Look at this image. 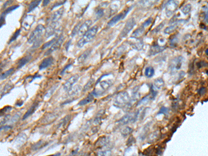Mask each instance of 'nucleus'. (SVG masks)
Returning a JSON list of instances; mask_svg holds the SVG:
<instances>
[{"label":"nucleus","instance_id":"nucleus-1","mask_svg":"<svg viewBox=\"0 0 208 156\" xmlns=\"http://www.w3.org/2000/svg\"><path fill=\"white\" fill-rule=\"evenodd\" d=\"M97 31H98V26H93V27L90 28V29L85 33L84 36L78 40V43H77V47L79 48H81L83 47L85 44L92 41V39H93L97 35Z\"/></svg>","mask_w":208,"mask_h":156},{"label":"nucleus","instance_id":"nucleus-2","mask_svg":"<svg viewBox=\"0 0 208 156\" xmlns=\"http://www.w3.org/2000/svg\"><path fill=\"white\" fill-rule=\"evenodd\" d=\"M45 30H46V28L43 24H38L30 35L28 39V43L35 44V43L41 40V38L45 32Z\"/></svg>","mask_w":208,"mask_h":156},{"label":"nucleus","instance_id":"nucleus-3","mask_svg":"<svg viewBox=\"0 0 208 156\" xmlns=\"http://www.w3.org/2000/svg\"><path fill=\"white\" fill-rule=\"evenodd\" d=\"M141 110H142V109H139V110H136V111L131 112V113L127 114L125 116L122 117L117 123L120 126H125L130 123H135V122L138 120L139 115H140Z\"/></svg>","mask_w":208,"mask_h":156},{"label":"nucleus","instance_id":"nucleus-4","mask_svg":"<svg viewBox=\"0 0 208 156\" xmlns=\"http://www.w3.org/2000/svg\"><path fill=\"white\" fill-rule=\"evenodd\" d=\"M130 98L128 93L126 91L120 92L115 99V105L117 107H124L130 101Z\"/></svg>","mask_w":208,"mask_h":156},{"label":"nucleus","instance_id":"nucleus-5","mask_svg":"<svg viewBox=\"0 0 208 156\" xmlns=\"http://www.w3.org/2000/svg\"><path fill=\"white\" fill-rule=\"evenodd\" d=\"M184 58L182 56H179L177 57H175L174 59L172 60L169 64V70L172 73H174L178 70H179L182 67V64L184 62Z\"/></svg>","mask_w":208,"mask_h":156},{"label":"nucleus","instance_id":"nucleus-6","mask_svg":"<svg viewBox=\"0 0 208 156\" xmlns=\"http://www.w3.org/2000/svg\"><path fill=\"white\" fill-rule=\"evenodd\" d=\"M132 6L127 8L126 9L124 10L123 12L119 13V14L117 15V16H114L113 18H112V19L108 22V26H114L115 24H116L117 23H118L119 22L121 21V20H124V18L126 17L127 15L128 14L129 12H130V10L132 9Z\"/></svg>","mask_w":208,"mask_h":156},{"label":"nucleus","instance_id":"nucleus-7","mask_svg":"<svg viewBox=\"0 0 208 156\" xmlns=\"http://www.w3.org/2000/svg\"><path fill=\"white\" fill-rule=\"evenodd\" d=\"M135 24H136V23H135V19H134L133 18H130V19L126 22L125 26H124V28L122 29V32L120 33V38H124L128 36V34L132 31V28L135 27Z\"/></svg>","mask_w":208,"mask_h":156},{"label":"nucleus","instance_id":"nucleus-8","mask_svg":"<svg viewBox=\"0 0 208 156\" xmlns=\"http://www.w3.org/2000/svg\"><path fill=\"white\" fill-rule=\"evenodd\" d=\"M178 4V1H169L166 5V16L168 18H171L177 10Z\"/></svg>","mask_w":208,"mask_h":156},{"label":"nucleus","instance_id":"nucleus-9","mask_svg":"<svg viewBox=\"0 0 208 156\" xmlns=\"http://www.w3.org/2000/svg\"><path fill=\"white\" fill-rule=\"evenodd\" d=\"M64 40L65 38L63 35H60V36L58 38L56 41L53 43V45H52L51 47H50V48L49 49L48 51L45 53V56H47V55H50L51 53H53V51H57V50L61 47V45H63V42H64Z\"/></svg>","mask_w":208,"mask_h":156},{"label":"nucleus","instance_id":"nucleus-10","mask_svg":"<svg viewBox=\"0 0 208 156\" xmlns=\"http://www.w3.org/2000/svg\"><path fill=\"white\" fill-rule=\"evenodd\" d=\"M79 79V75L75 74L70 77L69 79L63 84V90L65 92H68L71 89L73 88V85L76 83L78 80Z\"/></svg>","mask_w":208,"mask_h":156},{"label":"nucleus","instance_id":"nucleus-11","mask_svg":"<svg viewBox=\"0 0 208 156\" xmlns=\"http://www.w3.org/2000/svg\"><path fill=\"white\" fill-rule=\"evenodd\" d=\"M92 24V21L91 20H85L83 24L80 25V27L79 28V31H78V36H84L85 33L91 28V26Z\"/></svg>","mask_w":208,"mask_h":156},{"label":"nucleus","instance_id":"nucleus-12","mask_svg":"<svg viewBox=\"0 0 208 156\" xmlns=\"http://www.w3.org/2000/svg\"><path fill=\"white\" fill-rule=\"evenodd\" d=\"M184 20H176V21L173 22L172 24H171L170 26H169L168 27H167L164 29V33L165 34H171L174 32V31L178 27V26L180 25L181 23L184 22Z\"/></svg>","mask_w":208,"mask_h":156},{"label":"nucleus","instance_id":"nucleus-13","mask_svg":"<svg viewBox=\"0 0 208 156\" xmlns=\"http://www.w3.org/2000/svg\"><path fill=\"white\" fill-rule=\"evenodd\" d=\"M165 46H164V45H160L157 44L152 45L150 49H149V56H155L157 53H160L163 51L165 49Z\"/></svg>","mask_w":208,"mask_h":156},{"label":"nucleus","instance_id":"nucleus-14","mask_svg":"<svg viewBox=\"0 0 208 156\" xmlns=\"http://www.w3.org/2000/svg\"><path fill=\"white\" fill-rule=\"evenodd\" d=\"M63 14H64V8H60V9L55 11V12L51 15V18H50V22H51V23L58 22L61 19Z\"/></svg>","mask_w":208,"mask_h":156},{"label":"nucleus","instance_id":"nucleus-15","mask_svg":"<svg viewBox=\"0 0 208 156\" xmlns=\"http://www.w3.org/2000/svg\"><path fill=\"white\" fill-rule=\"evenodd\" d=\"M58 23H50L48 27L45 30V36L46 38H49V37L53 36L56 31L58 30Z\"/></svg>","mask_w":208,"mask_h":156},{"label":"nucleus","instance_id":"nucleus-16","mask_svg":"<svg viewBox=\"0 0 208 156\" xmlns=\"http://www.w3.org/2000/svg\"><path fill=\"white\" fill-rule=\"evenodd\" d=\"M26 140H27V136H26V134L24 133V132H22V133H20L16 139V141H15V145L19 148V147L24 145L25 142H26Z\"/></svg>","mask_w":208,"mask_h":156},{"label":"nucleus","instance_id":"nucleus-17","mask_svg":"<svg viewBox=\"0 0 208 156\" xmlns=\"http://www.w3.org/2000/svg\"><path fill=\"white\" fill-rule=\"evenodd\" d=\"M53 58L51 56L47 57V58H45L43 61L41 62L40 63V66H39V70H45V69L49 68V66L53 64Z\"/></svg>","mask_w":208,"mask_h":156},{"label":"nucleus","instance_id":"nucleus-18","mask_svg":"<svg viewBox=\"0 0 208 156\" xmlns=\"http://www.w3.org/2000/svg\"><path fill=\"white\" fill-rule=\"evenodd\" d=\"M35 21V17L33 16H27L23 20L22 26L25 29H28Z\"/></svg>","mask_w":208,"mask_h":156},{"label":"nucleus","instance_id":"nucleus-19","mask_svg":"<svg viewBox=\"0 0 208 156\" xmlns=\"http://www.w3.org/2000/svg\"><path fill=\"white\" fill-rule=\"evenodd\" d=\"M58 117V114L56 113V112H53V113H50L47 115L46 117H44L42 123L44 124H51L52 122H54L56 120L57 117Z\"/></svg>","mask_w":208,"mask_h":156},{"label":"nucleus","instance_id":"nucleus-20","mask_svg":"<svg viewBox=\"0 0 208 156\" xmlns=\"http://www.w3.org/2000/svg\"><path fill=\"white\" fill-rule=\"evenodd\" d=\"M39 106V102H35L31 106V108H30L28 110L26 111V113L24 114V115L23 116V118L22 120H25L26 119H27L28 117L31 116L32 114H33L35 112V111L36 110V109L38 108V107Z\"/></svg>","mask_w":208,"mask_h":156},{"label":"nucleus","instance_id":"nucleus-21","mask_svg":"<svg viewBox=\"0 0 208 156\" xmlns=\"http://www.w3.org/2000/svg\"><path fill=\"white\" fill-rule=\"evenodd\" d=\"M155 98V97L153 96L151 94H149V95H147L146 97H144V98H142V99H140L137 103V106H140V105H144L146 104H147L149 101Z\"/></svg>","mask_w":208,"mask_h":156},{"label":"nucleus","instance_id":"nucleus-22","mask_svg":"<svg viewBox=\"0 0 208 156\" xmlns=\"http://www.w3.org/2000/svg\"><path fill=\"white\" fill-rule=\"evenodd\" d=\"M81 90H82V88L80 85H76V86L72 88L71 90L68 92V96L71 97L77 96L78 95H79V93Z\"/></svg>","mask_w":208,"mask_h":156},{"label":"nucleus","instance_id":"nucleus-23","mask_svg":"<svg viewBox=\"0 0 208 156\" xmlns=\"http://www.w3.org/2000/svg\"><path fill=\"white\" fill-rule=\"evenodd\" d=\"M91 52H92L91 49H88V50H86L85 51L83 52L82 54H80V56L78 58V59H77V61H78V63H84L85 60H86L87 58H88L89 57V56L90 55Z\"/></svg>","mask_w":208,"mask_h":156},{"label":"nucleus","instance_id":"nucleus-24","mask_svg":"<svg viewBox=\"0 0 208 156\" xmlns=\"http://www.w3.org/2000/svg\"><path fill=\"white\" fill-rule=\"evenodd\" d=\"M31 56H26L22 58L21 59H20L18 62V68L20 69L22 68V67H24L25 65L27 64L28 62L31 60Z\"/></svg>","mask_w":208,"mask_h":156},{"label":"nucleus","instance_id":"nucleus-25","mask_svg":"<svg viewBox=\"0 0 208 156\" xmlns=\"http://www.w3.org/2000/svg\"><path fill=\"white\" fill-rule=\"evenodd\" d=\"M112 85V81L110 79L102 80V81H101L99 83L100 88H101L102 91H105V90H108Z\"/></svg>","mask_w":208,"mask_h":156},{"label":"nucleus","instance_id":"nucleus-26","mask_svg":"<svg viewBox=\"0 0 208 156\" xmlns=\"http://www.w3.org/2000/svg\"><path fill=\"white\" fill-rule=\"evenodd\" d=\"M164 81L163 78H158L157 79L154 80L153 84V88L156 89V90H160L164 87Z\"/></svg>","mask_w":208,"mask_h":156},{"label":"nucleus","instance_id":"nucleus-27","mask_svg":"<svg viewBox=\"0 0 208 156\" xmlns=\"http://www.w3.org/2000/svg\"><path fill=\"white\" fill-rule=\"evenodd\" d=\"M95 97H94L93 94L91 92V93H90L88 97H86L85 99H83V100L80 101L79 103H78V105H86V104L91 103L92 101L95 99Z\"/></svg>","mask_w":208,"mask_h":156},{"label":"nucleus","instance_id":"nucleus-28","mask_svg":"<svg viewBox=\"0 0 208 156\" xmlns=\"http://www.w3.org/2000/svg\"><path fill=\"white\" fill-rule=\"evenodd\" d=\"M13 88H14V84H13L11 82L8 83L7 84H6V85L4 87V88H3L2 92H1V96L4 97L5 95H8Z\"/></svg>","mask_w":208,"mask_h":156},{"label":"nucleus","instance_id":"nucleus-29","mask_svg":"<svg viewBox=\"0 0 208 156\" xmlns=\"http://www.w3.org/2000/svg\"><path fill=\"white\" fill-rule=\"evenodd\" d=\"M144 31H145V28L143 27L142 26H141L140 28H137L133 33H132L131 38H140L144 34Z\"/></svg>","mask_w":208,"mask_h":156},{"label":"nucleus","instance_id":"nucleus-30","mask_svg":"<svg viewBox=\"0 0 208 156\" xmlns=\"http://www.w3.org/2000/svg\"><path fill=\"white\" fill-rule=\"evenodd\" d=\"M131 47L133 49L137 50V51H140V50L142 49L144 47V43L142 40H138L137 41L135 42V43H132Z\"/></svg>","mask_w":208,"mask_h":156},{"label":"nucleus","instance_id":"nucleus-31","mask_svg":"<svg viewBox=\"0 0 208 156\" xmlns=\"http://www.w3.org/2000/svg\"><path fill=\"white\" fill-rule=\"evenodd\" d=\"M109 142V138L107 137H101V138L99 139V140L97 141L96 145L97 147H105L106 146L107 144H108Z\"/></svg>","mask_w":208,"mask_h":156},{"label":"nucleus","instance_id":"nucleus-32","mask_svg":"<svg viewBox=\"0 0 208 156\" xmlns=\"http://www.w3.org/2000/svg\"><path fill=\"white\" fill-rule=\"evenodd\" d=\"M47 143L45 142V141L40 140V142H38L37 143L33 144L31 149H32V150L33 151H38L39 150V149L43 148V147H45V146H47Z\"/></svg>","mask_w":208,"mask_h":156},{"label":"nucleus","instance_id":"nucleus-33","mask_svg":"<svg viewBox=\"0 0 208 156\" xmlns=\"http://www.w3.org/2000/svg\"><path fill=\"white\" fill-rule=\"evenodd\" d=\"M159 135H160V132L159 130H155V131L153 132L152 133H151L149 135V138H148V142L149 143H153L158 138Z\"/></svg>","mask_w":208,"mask_h":156},{"label":"nucleus","instance_id":"nucleus-34","mask_svg":"<svg viewBox=\"0 0 208 156\" xmlns=\"http://www.w3.org/2000/svg\"><path fill=\"white\" fill-rule=\"evenodd\" d=\"M95 79H94L93 78H90V79L89 80V81L88 82V83H87L86 84H85V85L84 86V88L82 89V90H82V91H83V92H85L88 91V90H90V89L92 88V87L93 86L94 84H95Z\"/></svg>","mask_w":208,"mask_h":156},{"label":"nucleus","instance_id":"nucleus-35","mask_svg":"<svg viewBox=\"0 0 208 156\" xmlns=\"http://www.w3.org/2000/svg\"><path fill=\"white\" fill-rule=\"evenodd\" d=\"M154 73H155V70L153 67H147L144 72V74L147 78H151L154 75Z\"/></svg>","mask_w":208,"mask_h":156},{"label":"nucleus","instance_id":"nucleus-36","mask_svg":"<svg viewBox=\"0 0 208 156\" xmlns=\"http://www.w3.org/2000/svg\"><path fill=\"white\" fill-rule=\"evenodd\" d=\"M14 71H15V68H12L9 69V70H8L7 71L4 72V73H1V74H0V80H3V79H5V78H6L7 77L9 76L10 75L12 74Z\"/></svg>","mask_w":208,"mask_h":156},{"label":"nucleus","instance_id":"nucleus-37","mask_svg":"<svg viewBox=\"0 0 208 156\" xmlns=\"http://www.w3.org/2000/svg\"><path fill=\"white\" fill-rule=\"evenodd\" d=\"M41 3V1H33L30 3L28 6V13L31 12L33 9H35L37 6Z\"/></svg>","mask_w":208,"mask_h":156},{"label":"nucleus","instance_id":"nucleus-38","mask_svg":"<svg viewBox=\"0 0 208 156\" xmlns=\"http://www.w3.org/2000/svg\"><path fill=\"white\" fill-rule=\"evenodd\" d=\"M132 130H132V128H131V127L126 126V127H124V128L122 129V130H121V133H122V135H123L124 137H126L131 133V132H132Z\"/></svg>","mask_w":208,"mask_h":156},{"label":"nucleus","instance_id":"nucleus-39","mask_svg":"<svg viewBox=\"0 0 208 156\" xmlns=\"http://www.w3.org/2000/svg\"><path fill=\"white\" fill-rule=\"evenodd\" d=\"M191 11H192V5L190 4H186L185 6H183V8H182L181 9V12H182L184 16H187L189 13H190Z\"/></svg>","mask_w":208,"mask_h":156},{"label":"nucleus","instance_id":"nucleus-40","mask_svg":"<svg viewBox=\"0 0 208 156\" xmlns=\"http://www.w3.org/2000/svg\"><path fill=\"white\" fill-rule=\"evenodd\" d=\"M57 39H58V37H56V38H53L52 40H49V41H48L47 43H46L45 44H44L43 45V47H42V49H45L51 47L52 45H53V43H54L56 41Z\"/></svg>","mask_w":208,"mask_h":156},{"label":"nucleus","instance_id":"nucleus-41","mask_svg":"<svg viewBox=\"0 0 208 156\" xmlns=\"http://www.w3.org/2000/svg\"><path fill=\"white\" fill-rule=\"evenodd\" d=\"M149 128H149V124H147V125H146V126L144 127L143 129V131L141 132V134L140 135L141 140H144V139H145L146 135H147V133L149 132Z\"/></svg>","mask_w":208,"mask_h":156},{"label":"nucleus","instance_id":"nucleus-42","mask_svg":"<svg viewBox=\"0 0 208 156\" xmlns=\"http://www.w3.org/2000/svg\"><path fill=\"white\" fill-rule=\"evenodd\" d=\"M80 25H81V22H79L78 23L76 26H74L73 28V30H72V33H71V37H74L75 36H76L77 34L78 33V31H79V28L80 27Z\"/></svg>","mask_w":208,"mask_h":156},{"label":"nucleus","instance_id":"nucleus-43","mask_svg":"<svg viewBox=\"0 0 208 156\" xmlns=\"http://www.w3.org/2000/svg\"><path fill=\"white\" fill-rule=\"evenodd\" d=\"M103 114H104L103 110H101V111H99V112L98 113V115H97L96 116V117L95 118V120H94V123H95V124H99L101 122V121L102 116H103Z\"/></svg>","mask_w":208,"mask_h":156},{"label":"nucleus","instance_id":"nucleus-44","mask_svg":"<svg viewBox=\"0 0 208 156\" xmlns=\"http://www.w3.org/2000/svg\"><path fill=\"white\" fill-rule=\"evenodd\" d=\"M112 154V151L110 149L105 151H99L97 153V156H110Z\"/></svg>","mask_w":208,"mask_h":156},{"label":"nucleus","instance_id":"nucleus-45","mask_svg":"<svg viewBox=\"0 0 208 156\" xmlns=\"http://www.w3.org/2000/svg\"><path fill=\"white\" fill-rule=\"evenodd\" d=\"M178 43V38L177 36H174L169 40V45L171 47H176Z\"/></svg>","mask_w":208,"mask_h":156},{"label":"nucleus","instance_id":"nucleus-46","mask_svg":"<svg viewBox=\"0 0 208 156\" xmlns=\"http://www.w3.org/2000/svg\"><path fill=\"white\" fill-rule=\"evenodd\" d=\"M11 110H12V108H11V106H9V105H7V106L1 109V110H0V117L6 115V114Z\"/></svg>","mask_w":208,"mask_h":156},{"label":"nucleus","instance_id":"nucleus-47","mask_svg":"<svg viewBox=\"0 0 208 156\" xmlns=\"http://www.w3.org/2000/svg\"><path fill=\"white\" fill-rule=\"evenodd\" d=\"M18 7H19V6H18V5H15V6H9V7L6 8V10L4 11V12L2 13V15H4V16H6V15L8 14V13L12 12L13 11H14V10H16V8H18Z\"/></svg>","mask_w":208,"mask_h":156},{"label":"nucleus","instance_id":"nucleus-48","mask_svg":"<svg viewBox=\"0 0 208 156\" xmlns=\"http://www.w3.org/2000/svg\"><path fill=\"white\" fill-rule=\"evenodd\" d=\"M20 31H21V29H18V30H17L16 32L14 33V34L13 35V36L11 38V39H10L9 42H8V43H12V42L14 41V40H16L17 39V38H18V37L19 36V35H20Z\"/></svg>","mask_w":208,"mask_h":156},{"label":"nucleus","instance_id":"nucleus-49","mask_svg":"<svg viewBox=\"0 0 208 156\" xmlns=\"http://www.w3.org/2000/svg\"><path fill=\"white\" fill-rule=\"evenodd\" d=\"M69 119H70V116L65 117L64 119H63L62 121H60L59 124H58V127H59V128H61V127L64 126L66 125V123H68V122Z\"/></svg>","mask_w":208,"mask_h":156},{"label":"nucleus","instance_id":"nucleus-50","mask_svg":"<svg viewBox=\"0 0 208 156\" xmlns=\"http://www.w3.org/2000/svg\"><path fill=\"white\" fill-rule=\"evenodd\" d=\"M103 14H104L103 9H102V8H99L98 10H97L96 16L97 19H99V18H101V17L103 16Z\"/></svg>","mask_w":208,"mask_h":156},{"label":"nucleus","instance_id":"nucleus-51","mask_svg":"<svg viewBox=\"0 0 208 156\" xmlns=\"http://www.w3.org/2000/svg\"><path fill=\"white\" fill-rule=\"evenodd\" d=\"M152 21H153V18H149V19H147L145 22H144L143 24H142V26L146 28L147 27H148L149 25L151 24Z\"/></svg>","mask_w":208,"mask_h":156},{"label":"nucleus","instance_id":"nucleus-52","mask_svg":"<svg viewBox=\"0 0 208 156\" xmlns=\"http://www.w3.org/2000/svg\"><path fill=\"white\" fill-rule=\"evenodd\" d=\"M57 87H58V85H57L56 86L53 87V88H52L51 89V90H50L49 91V92H47V93L46 96H45V98H49V97H51V95H52V94L53 93V92L55 91V90H56V89L57 88Z\"/></svg>","mask_w":208,"mask_h":156},{"label":"nucleus","instance_id":"nucleus-53","mask_svg":"<svg viewBox=\"0 0 208 156\" xmlns=\"http://www.w3.org/2000/svg\"><path fill=\"white\" fill-rule=\"evenodd\" d=\"M168 110H169L168 108H167V107H165V106H162V108L160 109V111H159V112H158V115H160V114L167 115V113L168 112Z\"/></svg>","mask_w":208,"mask_h":156},{"label":"nucleus","instance_id":"nucleus-54","mask_svg":"<svg viewBox=\"0 0 208 156\" xmlns=\"http://www.w3.org/2000/svg\"><path fill=\"white\" fill-rule=\"evenodd\" d=\"M153 1H140V4H142L143 6H151V5L153 4Z\"/></svg>","mask_w":208,"mask_h":156},{"label":"nucleus","instance_id":"nucleus-55","mask_svg":"<svg viewBox=\"0 0 208 156\" xmlns=\"http://www.w3.org/2000/svg\"><path fill=\"white\" fill-rule=\"evenodd\" d=\"M5 23H6V20H5V16H4V15H1V16L0 17V28H1L3 25H4Z\"/></svg>","mask_w":208,"mask_h":156},{"label":"nucleus","instance_id":"nucleus-56","mask_svg":"<svg viewBox=\"0 0 208 156\" xmlns=\"http://www.w3.org/2000/svg\"><path fill=\"white\" fill-rule=\"evenodd\" d=\"M119 6H117V4H112L110 6V11H112V13H115V11H117L118 10Z\"/></svg>","mask_w":208,"mask_h":156},{"label":"nucleus","instance_id":"nucleus-57","mask_svg":"<svg viewBox=\"0 0 208 156\" xmlns=\"http://www.w3.org/2000/svg\"><path fill=\"white\" fill-rule=\"evenodd\" d=\"M66 2V1H59V2H57L54 5H53V6H52L51 9H53L54 8L56 7H58V6H61V5H63V4H65V3Z\"/></svg>","mask_w":208,"mask_h":156},{"label":"nucleus","instance_id":"nucleus-58","mask_svg":"<svg viewBox=\"0 0 208 156\" xmlns=\"http://www.w3.org/2000/svg\"><path fill=\"white\" fill-rule=\"evenodd\" d=\"M206 92V88H201L200 90H199V93L200 95H204L205 93Z\"/></svg>","mask_w":208,"mask_h":156},{"label":"nucleus","instance_id":"nucleus-59","mask_svg":"<svg viewBox=\"0 0 208 156\" xmlns=\"http://www.w3.org/2000/svg\"><path fill=\"white\" fill-rule=\"evenodd\" d=\"M72 64H69V65H67V66H65V68H64V69H63V71H62V72H61V73H60V74H62V75H63V74H64V72H65V71H66V70H68V68H70V67H71V66H72Z\"/></svg>","mask_w":208,"mask_h":156},{"label":"nucleus","instance_id":"nucleus-60","mask_svg":"<svg viewBox=\"0 0 208 156\" xmlns=\"http://www.w3.org/2000/svg\"><path fill=\"white\" fill-rule=\"evenodd\" d=\"M23 104V101H19L18 102V103H16V105L17 106H21Z\"/></svg>","mask_w":208,"mask_h":156},{"label":"nucleus","instance_id":"nucleus-61","mask_svg":"<svg viewBox=\"0 0 208 156\" xmlns=\"http://www.w3.org/2000/svg\"><path fill=\"white\" fill-rule=\"evenodd\" d=\"M49 3V1H48V0H47V1H43V6H47V5Z\"/></svg>","mask_w":208,"mask_h":156},{"label":"nucleus","instance_id":"nucleus-62","mask_svg":"<svg viewBox=\"0 0 208 156\" xmlns=\"http://www.w3.org/2000/svg\"><path fill=\"white\" fill-rule=\"evenodd\" d=\"M60 153H57V154H54V155H48V156H60Z\"/></svg>","mask_w":208,"mask_h":156},{"label":"nucleus","instance_id":"nucleus-63","mask_svg":"<svg viewBox=\"0 0 208 156\" xmlns=\"http://www.w3.org/2000/svg\"><path fill=\"white\" fill-rule=\"evenodd\" d=\"M206 54H207V49H206Z\"/></svg>","mask_w":208,"mask_h":156}]
</instances>
